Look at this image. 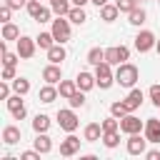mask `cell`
Wrapping results in <instances>:
<instances>
[{
  "mask_svg": "<svg viewBox=\"0 0 160 160\" xmlns=\"http://www.w3.org/2000/svg\"><path fill=\"white\" fill-rule=\"evenodd\" d=\"M15 48H18V55H20L22 60H30V58L35 55V50H38V42H35V38L20 35V38L15 40Z\"/></svg>",
  "mask_w": 160,
  "mask_h": 160,
  "instance_id": "52a82bcc",
  "label": "cell"
},
{
  "mask_svg": "<svg viewBox=\"0 0 160 160\" xmlns=\"http://www.w3.org/2000/svg\"><path fill=\"white\" fill-rule=\"evenodd\" d=\"M45 52H48V60H50V62H58V65H60V62L68 58V52H65L62 42H55V45H52L50 50H45Z\"/></svg>",
  "mask_w": 160,
  "mask_h": 160,
  "instance_id": "ffe728a7",
  "label": "cell"
},
{
  "mask_svg": "<svg viewBox=\"0 0 160 160\" xmlns=\"http://www.w3.org/2000/svg\"><path fill=\"white\" fill-rule=\"evenodd\" d=\"M0 52H2V65H18L20 55H18V50H15V52H10V50H8V42H5V40L0 42Z\"/></svg>",
  "mask_w": 160,
  "mask_h": 160,
  "instance_id": "d4e9b609",
  "label": "cell"
},
{
  "mask_svg": "<svg viewBox=\"0 0 160 160\" xmlns=\"http://www.w3.org/2000/svg\"><path fill=\"white\" fill-rule=\"evenodd\" d=\"M138 2H142V0H138Z\"/></svg>",
  "mask_w": 160,
  "mask_h": 160,
  "instance_id": "681fc988",
  "label": "cell"
},
{
  "mask_svg": "<svg viewBox=\"0 0 160 160\" xmlns=\"http://www.w3.org/2000/svg\"><path fill=\"white\" fill-rule=\"evenodd\" d=\"M68 20H70V22H75V25H82V22L88 20V15H85V10H82V8L72 5V8H70V12H68Z\"/></svg>",
  "mask_w": 160,
  "mask_h": 160,
  "instance_id": "f1b7e54d",
  "label": "cell"
},
{
  "mask_svg": "<svg viewBox=\"0 0 160 160\" xmlns=\"http://www.w3.org/2000/svg\"><path fill=\"white\" fill-rule=\"evenodd\" d=\"M90 2H92V5H98V10H100L102 5H108V0H90Z\"/></svg>",
  "mask_w": 160,
  "mask_h": 160,
  "instance_id": "7dc6e473",
  "label": "cell"
},
{
  "mask_svg": "<svg viewBox=\"0 0 160 160\" xmlns=\"http://www.w3.org/2000/svg\"><path fill=\"white\" fill-rule=\"evenodd\" d=\"M75 90H80L75 80H60V82H58V92H60V98H65V100H68Z\"/></svg>",
  "mask_w": 160,
  "mask_h": 160,
  "instance_id": "603a6c76",
  "label": "cell"
},
{
  "mask_svg": "<svg viewBox=\"0 0 160 160\" xmlns=\"http://www.w3.org/2000/svg\"><path fill=\"white\" fill-rule=\"evenodd\" d=\"M5 2H8L12 10H20V8H25V5H28V0H5Z\"/></svg>",
  "mask_w": 160,
  "mask_h": 160,
  "instance_id": "ee69618b",
  "label": "cell"
},
{
  "mask_svg": "<svg viewBox=\"0 0 160 160\" xmlns=\"http://www.w3.org/2000/svg\"><path fill=\"white\" fill-rule=\"evenodd\" d=\"M145 158L148 160H160V150H145Z\"/></svg>",
  "mask_w": 160,
  "mask_h": 160,
  "instance_id": "f6af8a7d",
  "label": "cell"
},
{
  "mask_svg": "<svg viewBox=\"0 0 160 160\" xmlns=\"http://www.w3.org/2000/svg\"><path fill=\"white\" fill-rule=\"evenodd\" d=\"M140 80V70L132 65V62H120V65H115V82L120 85V88H135V82Z\"/></svg>",
  "mask_w": 160,
  "mask_h": 160,
  "instance_id": "6da1fadb",
  "label": "cell"
},
{
  "mask_svg": "<svg viewBox=\"0 0 160 160\" xmlns=\"http://www.w3.org/2000/svg\"><path fill=\"white\" fill-rule=\"evenodd\" d=\"M2 142L5 145H18L20 142V128L18 125H5L2 128Z\"/></svg>",
  "mask_w": 160,
  "mask_h": 160,
  "instance_id": "d6986e66",
  "label": "cell"
},
{
  "mask_svg": "<svg viewBox=\"0 0 160 160\" xmlns=\"http://www.w3.org/2000/svg\"><path fill=\"white\" fill-rule=\"evenodd\" d=\"M118 15H120V10H118V5L112 2H108V5H102L100 8V20H105V22H115L118 20Z\"/></svg>",
  "mask_w": 160,
  "mask_h": 160,
  "instance_id": "44dd1931",
  "label": "cell"
},
{
  "mask_svg": "<svg viewBox=\"0 0 160 160\" xmlns=\"http://www.w3.org/2000/svg\"><path fill=\"white\" fill-rule=\"evenodd\" d=\"M82 140L85 142H98L102 140V122H88L82 130Z\"/></svg>",
  "mask_w": 160,
  "mask_h": 160,
  "instance_id": "5bb4252c",
  "label": "cell"
},
{
  "mask_svg": "<svg viewBox=\"0 0 160 160\" xmlns=\"http://www.w3.org/2000/svg\"><path fill=\"white\" fill-rule=\"evenodd\" d=\"M68 102H70V108H85V90H75L70 98H68Z\"/></svg>",
  "mask_w": 160,
  "mask_h": 160,
  "instance_id": "d6a6232c",
  "label": "cell"
},
{
  "mask_svg": "<svg viewBox=\"0 0 160 160\" xmlns=\"http://www.w3.org/2000/svg\"><path fill=\"white\" fill-rule=\"evenodd\" d=\"M115 130H120V120H118L115 115L105 118V120H102V132H115Z\"/></svg>",
  "mask_w": 160,
  "mask_h": 160,
  "instance_id": "e575fe53",
  "label": "cell"
},
{
  "mask_svg": "<svg viewBox=\"0 0 160 160\" xmlns=\"http://www.w3.org/2000/svg\"><path fill=\"white\" fill-rule=\"evenodd\" d=\"M10 15H12V8L8 2H2V8H0V22H10Z\"/></svg>",
  "mask_w": 160,
  "mask_h": 160,
  "instance_id": "ab89813d",
  "label": "cell"
},
{
  "mask_svg": "<svg viewBox=\"0 0 160 160\" xmlns=\"http://www.w3.org/2000/svg\"><path fill=\"white\" fill-rule=\"evenodd\" d=\"M115 5H118V10H120V12H125V15H128L132 8H138V0H115Z\"/></svg>",
  "mask_w": 160,
  "mask_h": 160,
  "instance_id": "8d00e7d4",
  "label": "cell"
},
{
  "mask_svg": "<svg viewBox=\"0 0 160 160\" xmlns=\"http://www.w3.org/2000/svg\"><path fill=\"white\" fill-rule=\"evenodd\" d=\"M35 42H38V48L40 50H50L58 40H55V35H52V30H48V32H40L38 38H35Z\"/></svg>",
  "mask_w": 160,
  "mask_h": 160,
  "instance_id": "7402d4cb",
  "label": "cell"
},
{
  "mask_svg": "<svg viewBox=\"0 0 160 160\" xmlns=\"http://www.w3.org/2000/svg\"><path fill=\"white\" fill-rule=\"evenodd\" d=\"M128 112H130V110H128V105H125L122 100H115V102L110 105V115H115L118 120H120V118H125Z\"/></svg>",
  "mask_w": 160,
  "mask_h": 160,
  "instance_id": "836d02e7",
  "label": "cell"
},
{
  "mask_svg": "<svg viewBox=\"0 0 160 160\" xmlns=\"http://www.w3.org/2000/svg\"><path fill=\"white\" fill-rule=\"evenodd\" d=\"M32 130H35V132H48V130H50V118H48L45 112H38V115L32 118Z\"/></svg>",
  "mask_w": 160,
  "mask_h": 160,
  "instance_id": "cb8c5ba5",
  "label": "cell"
},
{
  "mask_svg": "<svg viewBox=\"0 0 160 160\" xmlns=\"http://www.w3.org/2000/svg\"><path fill=\"white\" fill-rule=\"evenodd\" d=\"M70 2H72V5H78V8H85L90 0H70Z\"/></svg>",
  "mask_w": 160,
  "mask_h": 160,
  "instance_id": "bcb514c9",
  "label": "cell"
},
{
  "mask_svg": "<svg viewBox=\"0 0 160 160\" xmlns=\"http://www.w3.org/2000/svg\"><path fill=\"white\" fill-rule=\"evenodd\" d=\"M25 10H28V15L35 20L38 18V12L42 10V5H40V0H28V5H25Z\"/></svg>",
  "mask_w": 160,
  "mask_h": 160,
  "instance_id": "d590c367",
  "label": "cell"
},
{
  "mask_svg": "<svg viewBox=\"0 0 160 160\" xmlns=\"http://www.w3.org/2000/svg\"><path fill=\"white\" fill-rule=\"evenodd\" d=\"M142 100H145L142 90H140V88H130V92H128V98H125L122 102L128 105V110H130V112H135V110L142 105Z\"/></svg>",
  "mask_w": 160,
  "mask_h": 160,
  "instance_id": "9a60e30c",
  "label": "cell"
},
{
  "mask_svg": "<svg viewBox=\"0 0 160 160\" xmlns=\"http://www.w3.org/2000/svg\"><path fill=\"white\" fill-rule=\"evenodd\" d=\"M10 90H12L10 80H2V82H0V98H2V100H8V98H10Z\"/></svg>",
  "mask_w": 160,
  "mask_h": 160,
  "instance_id": "b9f144b4",
  "label": "cell"
},
{
  "mask_svg": "<svg viewBox=\"0 0 160 160\" xmlns=\"http://www.w3.org/2000/svg\"><path fill=\"white\" fill-rule=\"evenodd\" d=\"M10 85H12V92H18L22 98L30 92V80L28 78H15V80H10Z\"/></svg>",
  "mask_w": 160,
  "mask_h": 160,
  "instance_id": "484cf974",
  "label": "cell"
},
{
  "mask_svg": "<svg viewBox=\"0 0 160 160\" xmlns=\"http://www.w3.org/2000/svg\"><path fill=\"white\" fill-rule=\"evenodd\" d=\"M5 105H8V110H10V115H12L15 120H22V118L28 115V108H25V102H22V95H18V92H12V95L5 100Z\"/></svg>",
  "mask_w": 160,
  "mask_h": 160,
  "instance_id": "9c48e42d",
  "label": "cell"
},
{
  "mask_svg": "<svg viewBox=\"0 0 160 160\" xmlns=\"http://www.w3.org/2000/svg\"><path fill=\"white\" fill-rule=\"evenodd\" d=\"M50 30H52V35H55V40H58V42H62V45H65V42L70 40V20H68V18L58 15V18L52 20Z\"/></svg>",
  "mask_w": 160,
  "mask_h": 160,
  "instance_id": "5b68a950",
  "label": "cell"
},
{
  "mask_svg": "<svg viewBox=\"0 0 160 160\" xmlns=\"http://www.w3.org/2000/svg\"><path fill=\"white\" fill-rule=\"evenodd\" d=\"M155 52H158V55H160V40H158V42H155Z\"/></svg>",
  "mask_w": 160,
  "mask_h": 160,
  "instance_id": "c3c4849f",
  "label": "cell"
},
{
  "mask_svg": "<svg viewBox=\"0 0 160 160\" xmlns=\"http://www.w3.org/2000/svg\"><path fill=\"white\" fill-rule=\"evenodd\" d=\"M20 160H40V152L38 150H25V152H20Z\"/></svg>",
  "mask_w": 160,
  "mask_h": 160,
  "instance_id": "7bdbcfd3",
  "label": "cell"
},
{
  "mask_svg": "<svg viewBox=\"0 0 160 160\" xmlns=\"http://www.w3.org/2000/svg\"><path fill=\"white\" fill-rule=\"evenodd\" d=\"M155 42H158V38H155V32H150V30H140L138 35H135V50L138 52H150V50H155Z\"/></svg>",
  "mask_w": 160,
  "mask_h": 160,
  "instance_id": "8992f818",
  "label": "cell"
},
{
  "mask_svg": "<svg viewBox=\"0 0 160 160\" xmlns=\"http://www.w3.org/2000/svg\"><path fill=\"white\" fill-rule=\"evenodd\" d=\"M58 125H60V130H65V132H75L78 125H80L75 108H62V110H58Z\"/></svg>",
  "mask_w": 160,
  "mask_h": 160,
  "instance_id": "3957f363",
  "label": "cell"
},
{
  "mask_svg": "<svg viewBox=\"0 0 160 160\" xmlns=\"http://www.w3.org/2000/svg\"><path fill=\"white\" fill-rule=\"evenodd\" d=\"M32 145H35V150H38L40 155H48V152L52 150V140H50V135H48V132H35Z\"/></svg>",
  "mask_w": 160,
  "mask_h": 160,
  "instance_id": "2e32d148",
  "label": "cell"
},
{
  "mask_svg": "<svg viewBox=\"0 0 160 160\" xmlns=\"http://www.w3.org/2000/svg\"><path fill=\"white\" fill-rule=\"evenodd\" d=\"M145 18H148V12H145L142 8H132V10L128 12V22H130V25H138V28L145 22Z\"/></svg>",
  "mask_w": 160,
  "mask_h": 160,
  "instance_id": "83f0119b",
  "label": "cell"
},
{
  "mask_svg": "<svg viewBox=\"0 0 160 160\" xmlns=\"http://www.w3.org/2000/svg\"><path fill=\"white\" fill-rule=\"evenodd\" d=\"M60 92H58V88L55 85H50V82H45L42 88H40V92H38V100L40 102H45V105H50V102H55V98H58Z\"/></svg>",
  "mask_w": 160,
  "mask_h": 160,
  "instance_id": "ac0fdd59",
  "label": "cell"
},
{
  "mask_svg": "<svg viewBox=\"0 0 160 160\" xmlns=\"http://www.w3.org/2000/svg\"><path fill=\"white\" fill-rule=\"evenodd\" d=\"M148 142L152 145H160V118H148L145 120V128H142Z\"/></svg>",
  "mask_w": 160,
  "mask_h": 160,
  "instance_id": "7c38bea8",
  "label": "cell"
},
{
  "mask_svg": "<svg viewBox=\"0 0 160 160\" xmlns=\"http://www.w3.org/2000/svg\"><path fill=\"white\" fill-rule=\"evenodd\" d=\"M50 18H52V8H45V5H42V10L38 12V18H35V20H38V22H52Z\"/></svg>",
  "mask_w": 160,
  "mask_h": 160,
  "instance_id": "f35d334b",
  "label": "cell"
},
{
  "mask_svg": "<svg viewBox=\"0 0 160 160\" xmlns=\"http://www.w3.org/2000/svg\"><path fill=\"white\" fill-rule=\"evenodd\" d=\"M75 82H78V88L80 90H92L95 85H98V80H95V72H88V70H82V72H78V78H75Z\"/></svg>",
  "mask_w": 160,
  "mask_h": 160,
  "instance_id": "e0dca14e",
  "label": "cell"
},
{
  "mask_svg": "<svg viewBox=\"0 0 160 160\" xmlns=\"http://www.w3.org/2000/svg\"><path fill=\"white\" fill-rule=\"evenodd\" d=\"M88 62H90V65L105 62V50H102V48H90V50H88Z\"/></svg>",
  "mask_w": 160,
  "mask_h": 160,
  "instance_id": "4dcf8cb0",
  "label": "cell"
},
{
  "mask_svg": "<svg viewBox=\"0 0 160 160\" xmlns=\"http://www.w3.org/2000/svg\"><path fill=\"white\" fill-rule=\"evenodd\" d=\"M50 8H52V12H55V15L68 18V12H70L72 2H70V0H50Z\"/></svg>",
  "mask_w": 160,
  "mask_h": 160,
  "instance_id": "4316f807",
  "label": "cell"
},
{
  "mask_svg": "<svg viewBox=\"0 0 160 160\" xmlns=\"http://www.w3.org/2000/svg\"><path fill=\"white\" fill-rule=\"evenodd\" d=\"M20 38V28L15 22H2V40H18Z\"/></svg>",
  "mask_w": 160,
  "mask_h": 160,
  "instance_id": "f546056e",
  "label": "cell"
},
{
  "mask_svg": "<svg viewBox=\"0 0 160 160\" xmlns=\"http://www.w3.org/2000/svg\"><path fill=\"white\" fill-rule=\"evenodd\" d=\"M80 138H75L72 132H68V138L65 140H60V155L62 158H72V155H78L80 152Z\"/></svg>",
  "mask_w": 160,
  "mask_h": 160,
  "instance_id": "8fae6325",
  "label": "cell"
},
{
  "mask_svg": "<svg viewBox=\"0 0 160 160\" xmlns=\"http://www.w3.org/2000/svg\"><path fill=\"white\" fill-rule=\"evenodd\" d=\"M148 95H150V102H152L155 108H160V85H158V82H155V85H150Z\"/></svg>",
  "mask_w": 160,
  "mask_h": 160,
  "instance_id": "74e56055",
  "label": "cell"
},
{
  "mask_svg": "<svg viewBox=\"0 0 160 160\" xmlns=\"http://www.w3.org/2000/svg\"><path fill=\"white\" fill-rule=\"evenodd\" d=\"M125 150H128V155H145V150H148V138H145V132H142V135H140V132L128 135Z\"/></svg>",
  "mask_w": 160,
  "mask_h": 160,
  "instance_id": "277c9868",
  "label": "cell"
},
{
  "mask_svg": "<svg viewBox=\"0 0 160 160\" xmlns=\"http://www.w3.org/2000/svg\"><path fill=\"white\" fill-rule=\"evenodd\" d=\"M95 80H98V88L100 90H108L115 85V72H112V65L105 60L100 65H95Z\"/></svg>",
  "mask_w": 160,
  "mask_h": 160,
  "instance_id": "7a4b0ae2",
  "label": "cell"
},
{
  "mask_svg": "<svg viewBox=\"0 0 160 160\" xmlns=\"http://www.w3.org/2000/svg\"><path fill=\"white\" fill-rule=\"evenodd\" d=\"M102 145H105L108 150L118 148V145H120V130H115V132H102Z\"/></svg>",
  "mask_w": 160,
  "mask_h": 160,
  "instance_id": "1f68e13d",
  "label": "cell"
},
{
  "mask_svg": "<svg viewBox=\"0 0 160 160\" xmlns=\"http://www.w3.org/2000/svg\"><path fill=\"white\" fill-rule=\"evenodd\" d=\"M18 72H15V65H2V80H15Z\"/></svg>",
  "mask_w": 160,
  "mask_h": 160,
  "instance_id": "60d3db41",
  "label": "cell"
},
{
  "mask_svg": "<svg viewBox=\"0 0 160 160\" xmlns=\"http://www.w3.org/2000/svg\"><path fill=\"white\" fill-rule=\"evenodd\" d=\"M142 128H145V122H142L140 118H135L132 112H128L125 118H120V132H125V135L142 132Z\"/></svg>",
  "mask_w": 160,
  "mask_h": 160,
  "instance_id": "30bf717a",
  "label": "cell"
},
{
  "mask_svg": "<svg viewBox=\"0 0 160 160\" xmlns=\"http://www.w3.org/2000/svg\"><path fill=\"white\" fill-rule=\"evenodd\" d=\"M105 60H108L110 65L128 62V60H130V48H125V45H112V48L105 50Z\"/></svg>",
  "mask_w": 160,
  "mask_h": 160,
  "instance_id": "ba28073f",
  "label": "cell"
},
{
  "mask_svg": "<svg viewBox=\"0 0 160 160\" xmlns=\"http://www.w3.org/2000/svg\"><path fill=\"white\" fill-rule=\"evenodd\" d=\"M42 80H45V82H50V85H58V82L62 80V68H60L58 62L45 65V68H42Z\"/></svg>",
  "mask_w": 160,
  "mask_h": 160,
  "instance_id": "4fadbf2b",
  "label": "cell"
}]
</instances>
